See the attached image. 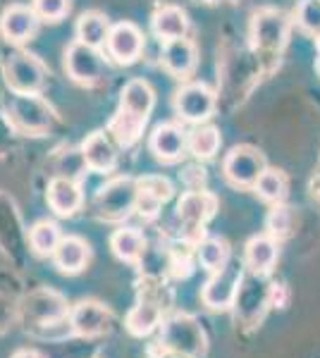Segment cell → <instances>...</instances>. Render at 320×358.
<instances>
[{
	"mask_svg": "<svg viewBox=\"0 0 320 358\" xmlns=\"http://www.w3.org/2000/svg\"><path fill=\"white\" fill-rule=\"evenodd\" d=\"M318 72H320V62H318Z\"/></svg>",
	"mask_w": 320,
	"mask_h": 358,
	"instance_id": "cell-41",
	"label": "cell"
},
{
	"mask_svg": "<svg viewBox=\"0 0 320 358\" xmlns=\"http://www.w3.org/2000/svg\"><path fill=\"white\" fill-rule=\"evenodd\" d=\"M5 120L17 134L43 136L57 122V115L46 98L39 94H15L5 106Z\"/></svg>",
	"mask_w": 320,
	"mask_h": 358,
	"instance_id": "cell-2",
	"label": "cell"
},
{
	"mask_svg": "<svg viewBox=\"0 0 320 358\" xmlns=\"http://www.w3.org/2000/svg\"><path fill=\"white\" fill-rule=\"evenodd\" d=\"M292 224H294L292 210H289L284 203L272 206L270 213H267V217H265V229L275 241L289 239V236H292Z\"/></svg>",
	"mask_w": 320,
	"mask_h": 358,
	"instance_id": "cell-30",
	"label": "cell"
},
{
	"mask_svg": "<svg viewBox=\"0 0 320 358\" xmlns=\"http://www.w3.org/2000/svg\"><path fill=\"white\" fill-rule=\"evenodd\" d=\"M81 189L77 187V182L69 177H55L48 184V206L53 208L55 215L69 217L81 208Z\"/></svg>",
	"mask_w": 320,
	"mask_h": 358,
	"instance_id": "cell-19",
	"label": "cell"
},
{
	"mask_svg": "<svg viewBox=\"0 0 320 358\" xmlns=\"http://www.w3.org/2000/svg\"><path fill=\"white\" fill-rule=\"evenodd\" d=\"M39 15L34 8L27 5H10L3 15H0V34L8 43L22 45L29 38H34V34L39 31Z\"/></svg>",
	"mask_w": 320,
	"mask_h": 358,
	"instance_id": "cell-15",
	"label": "cell"
},
{
	"mask_svg": "<svg viewBox=\"0 0 320 358\" xmlns=\"http://www.w3.org/2000/svg\"><path fill=\"white\" fill-rule=\"evenodd\" d=\"M106 50L118 65H134L144 53L141 29L137 24H132V22H120V24H115L108 34Z\"/></svg>",
	"mask_w": 320,
	"mask_h": 358,
	"instance_id": "cell-13",
	"label": "cell"
},
{
	"mask_svg": "<svg viewBox=\"0 0 320 358\" xmlns=\"http://www.w3.org/2000/svg\"><path fill=\"white\" fill-rule=\"evenodd\" d=\"M218 210V199L211 192H187L177 203V217L187 229V241H194L196 246L201 244L203 224H206Z\"/></svg>",
	"mask_w": 320,
	"mask_h": 358,
	"instance_id": "cell-6",
	"label": "cell"
},
{
	"mask_svg": "<svg viewBox=\"0 0 320 358\" xmlns=\"http://www.w3.org/2000/svg\"><path fill=\"white\" fill-rule=\"evenodd\" d=\"M15 358H41L36 351H20V354H15Z\"/></svg>",
	"mask_w": 320,
	"mask_h": 358,
	"instance_id": "cell-38",
	"label": "cell"
},
{
	"mask_svg": "<svg viewBox=\"0 0 320 358\" xmlns=\"http://www.w3.org/2000/svg\"><path fill=\"white\" fill-rule=\"evenodd\" d=\"M81 160L94 172H110L115 167L118 153H115L113 141L108 138V131H94L84 143H81Z\"/></svg>",
	"mask_w": 320,
	"mask_h": 358,
	"instance_id": "cell-20",
	"label": "cell"
},
{
	"mask_svg": "<svg viewBox=\"0 0 320 358\" xmlns=\"http://www.w3.org/2000/svg\"><path fill=\"white\" fill-rule=\"evenodd\" d=\"M235 308L237 320H242L246 327H256L263 320L265 310L270 308V301H267V285H260V275L244 277Z\"/></svg>",
	"mask_w": 320,
	"mask_h": 358,
	"instance_id": "cell-12",
	"label": "cell"
},
{
	"mask_svg": "<svg viewBox=\"0 0 320 358\" xmlns=\"http://www.w3.org/2000/svg\"><path fill=\"white\" fill-rule=\"evenodd\" d=\"M110 322H113V317H110L108 310L96 301H81L77 303V308L72 310V327L81 337L106 334L110 330Z\"/></svg>",
	"mask_w": 320,
	"mask_h": 358,
	"instance_id": "cell-18",
	"label": "cell"
},
{
	"mask_svg": "<svg viewBox=\"0 0 320 358\" xmlns=\"http://www.w3.org/2000/svg\"><path fill=\"white\" fill-rule=\"evenodd\" d=\"M318 62H320V36H318Z\"/></svg>",
	"mask_w": 320,
	"mask_h": 358,
	"instance_id": "cell-40",
	"label": "cell"
},
{
	"mask_svg": "<svg viewBox=\"0 0 320 358\" xmlns=\"http://www.w3.org/2000/svg\"><path fill=\"white\" fill-rule=\"evenodd\" d=\"M151 153L160 160V163H179L184 158V151L189 148V136L187 131L174 122L158 124L151 134Z\"/></svg>",
	"mask_w": 320,
	"mask_h": 358,
	"instance_id": "cell-14",
	"label": "cell"
},
{
	"mask_svg": "<svg viewBox=\"0 0 320 358\" xmlns=\"http://www.w3.org/2000/svg\"><path fill=\"white\" fill-rule=\"evenodd\" d=\"M296 27L308 36H320V0H301L294 15Z\"/></svg>",
	"mask_w": 320,
	"mask_h": 358,
	"instance_id": "cell-31",
	"label": "cell"
},
{
	"mask_svg": "<svg viewBox=\"0 0 320 358\" xmlns=\"http://www.w3.org/2000/svg\"><path fill=\"white\" fill-rule=\"evenodd\" d=\"M139 182L132 177H118L101 187L96 194V210L103 220H122L137 208Z\"/></svg>",
	"mask_w": 320,
	"mask_h": 358,
	"instance_id": "cell-5",
	"label": "cell"
},
{
	"mask_svg": "<svg viewBox=\"0 0 320 358\" xmlns=\"http://www.w3.org/2000/svg\"><path fill=\"white\" fill-rule=\"evenodd\" d=\"M110 22L108 17L103 13H84L77 20V41L91 45V48H103L108 41V34H110Z\"/></svg>",
	"mask_w": 320,
	"mask_h": 358,
	"instance_id": "cell-24",
	"label": "cell"
},
{
	"mask_svg": "<svg viewBox=\"0 0 320 358\" xmlns=\"http://www.w3.org/2000/svg\"><path fill=\"white\" fill-rule=\"evenodd\" d=\"M110 246H113L115 256L120 261H127V263H139L146 251V239L139 229L134 227H125V229H118L113 236H110Z\"/></svg>",
	"mask_w": 320,
	"mask_h": 358,
	"instance_id": "cell-25",
	"label": "cell"
},
{
	"mask_svg": "<svg viewBox=\"0 0 320 358\" xmlns=\"http://www.w3.org/2000/svg\"><path fill=\"white\" fill-rule=\"evenodd\" d=\"M3 79L13 94H41L48 82V67L27 50H10L3 57Z\"/></svg>",
	"mask_w": 320,
	"mask_h": 358,
	"instance_id": "cell-3",
	"label": "cell"
},
{
	"mask_svg": "<svg viewBox=\"0 0 320 358\" xmlns=\"http://www.w3.org/2000/svg\"><path fill=\"white\" fill-rule=\"evenodd\" d=\"M267 170L265 155L256 146H235L225 155L223 175L232 187L237 189H253L258 177Z\"/></svg>",
	"mask_w": 320,
	"mask_h": 358,
	"instance_id": "cell-4",
	"label": "cell"
},
{
	"mask_svg": "<svg viewBox=\"0 0 320 358\" xmlns=\"http://www.w3.org/2000/svg\"><path fill=\"white\" fill-rule=\"evenodd\" d=\"M253 189L265 203L277 206V203H284V199H287L289 179L282 170H277V167H267L263 175L258 177V182H256Z\"/></svg>",
	"mask_w": 320,
	"mask_h": 358,
	"instance_id": "cell-26",
	"label": "cell"
},
{
	"mask_svg": "<svg viewBox=\"0 0 320 358\" xmlns=\"http://www.w3.org/2000/svg\"><path fill=\"white\" fill-rule=\"evenodd\" d=\"M220 143H223V138H220L218 127H213V124L196 127L189 134V151L199 160L215 158V153L220 151Z\"/></svg>",
	"mask_w": 320,
	"mask_h": 358,
	"instance_id": "cell-27",
	"label": "cell"
},
{
	"mask_svg": "<svg viewBox=\"0 0 320 358\" xmlns=\"http://www.w3.org/2000/svg\"><path fill=\"white\" fill-rule=\"evenodd\" d=\"M244 280V268L239 263H227L223 270L211 275V280L203 285L201 299L211 310H227L235 308L237 294H239Z\"/></svg>",
	"mask_w": 320,
	"mask_h": 358,
	"instance_id": "cell-9",
	"label": "cell"
},
{
	"mask_svg": "<svg viewBox=\"0 0 320 358\" xmlns=\"http://www.w3.org/2000/svg\"><path fill=\"white\" fill-rule=\"evenodd\" d=\"M153 34L160 41H174V38H184L189 31V17L177 5H162L153 15Z\"/></svg>",
	"mask_w": 320,
	"mask_h": 358,
	"instance_id": "cell-21",
	"label": "cell"
},
{
	"mask_svg": "<svg viewBox=\"0 0 320 358\" xmlns=\"http://www.w3.org/2000/svg\"><path fill=\"white\" fill-rule=\"evenodd\" d=\"M55 263L57 268L62 270V273H79V270H84L86 261H89V246H86L84 239H79V236H65V239H60V244L55 248Z\"/></svg>",
	"mask_w": 320,
	"mask_h": 358,
	"instance_id": "cell-22",
	"label": "cell"
},
{
	"mask_svg": "<svg viewBox=\"0 0 320 358\" xmlns=\"http://www.w3.org/2000/svg\"><path fill=\"white\" fill-rule=\"evenodd\" d=\"M160 201L155 199L153 194H148V192H144V189H139V196H137V210L141 213L144 217H155L158 215V210H160Z\"/></svg>",
	"mask_w": 320,
	"mask_h": 358,
	"instance_id": "cell-34",
	"label": "cell"
},
{
	"mask_svg": "<svg viewBox=\"0 0 320 358\" xmlns=\"http://www.w3.org/2000/svg\"><path fill=\"white\" fill-rule=\"evenodd\" d=\"M65 69L72 82L81 86H96L106 79V60L98 53V48L81 43L74 38L65 50Z\"/></svg>",
	"mask_w": 320,
	"mask_h": 358,
	"instance_id": "cell-7",
	"label": "cell"
},
{
	"mask_svg": "<svg viewBox=\"0 0 320 358\" xmlns=\"http://www.w3.org/2000/svg\"><path fill=\"white\" fill-rule=\"evenodd\" d=\"M199 263L201 268H206L208 273H218L223 270L227 263H230V244L225 239H218V236H208L203 239L199 246Z\"/></svg>",
	"mask_w": 320,
	"mask_h": 358,
	"instance_id": "cell-28",
	"label": "cell"
},
{
	"mask_svg": "<svg viewBox=\"0 0 320 358\" xmlns=\"http://www.w3.org/2000/svg\"><path fill=\"white\" fill-rule=\"evenodd\" d=\"M313 196H316V199L320 201V179H316V182H313Z\"/></svg>",
	"mask_w": 320,
	"mask_h": 358,
	"instance_id": "cell-39",
	"label": "cell"
},
{
	"mask_svg": "<svg viewBox=\"0 0 320 358\" xmlns=\"http://www.w3.org/2000/svg\"><path fill=\"white\" fill-rule=\"evenodd\" d=\"M160 317H162V308L158 301H139L127 315V330H130L134 337H146L160 325Z\"/></svg>",
	"mask_w": 320,
	"mask_h": 358,
	"instance_id": "cell-23",
	"label": "cell"
},
{
	"mask_svg": "<svg viewBox=\"0 0 320 358\" xmlns=\"http://www.w3.org/2000/svg\"><path fill=\"white\" fill-rule=\"evenodd\" d=\"M160 344L165 349L196 358L206 351V334H203L201 325L191 315H174L162 325Z\"/></svg>",
	"mask_w": 320,
	"mask_h": 358,
	"instance_id": "cell-8",
	"label": "cell"
},
{
	"mask_svg": "<svg viewBox=\"0 0 320 358\" xmlns=\"http://www.w3.org/2000/svg\"><path fill=\"white\" fill-rule=\"evenodd\" d=\"M60 229H57L55 222H36L32 227V232H29V241H32V248L34 253H39V256H53L57 244H60Z\"/></svg>",
	"mask_w": 320,
	"mask_h": 358,
	"instance_id": "cell-29",
	"label": "cell"
},
{
	"mask_svg": "<svg viewBox=\"0 0 320 358\" xmlns=\"http://www.w3.org/2000/svg\"><path fill=\"white\" fill-rule=\"evenodd\" d=\"M184 184L189 187V192H201V187L206 184V170L203 167H189L184 172Z\"/></svg>",
	"mask_w": 320,
	"mask_h": 358,
	"instance_id": "cell-36",
	"label": "cell"
},
{
	"mask_svg": "<svg viewBox=\"0 0 320 358\" xmlns=\"http://www.w3.org/2000/svg\"><path fill=\"white\" fill-rule=\"evenodd\" d=\"M289 36V20L282 10H258L251 20V43L256 50H282Z\"/></svg>",
	"mask_w": 320,
	"mask_h": 358,
	"instance_id": "cell-10",
	"label": "cell"
},
{
	"mask_svg": "<svg viewBox=\"0 0 320 358\" xmlns=\"http://www.w3.org/2000/svg\"><path fill=\"white\" fill-rule=\"evenodd\" d=\"M39 20L46 22H60L69 13V0H34Z\"/></svg>",
	"mask_w": 320,
	"mask_h": 358,
	"instance_id": "cell-32",
	"label": "cell"
},
{
	"mask_svg": "<svg viewBox=\"0 0 320 358\" xmlns=\"http://www.w3.org/2000/svg\"><path fill=\"white\" fill-rule=\"evenodd\" d=\"M196 60H199V50L191 38H174V41H165L162 45V67L174 79H187L196 69Z\"/></svg>",
	"mask_w": 320,
	"mask_h": 358,
	"instance_id": "cell-16",
	"label": "cell"
},
{
	"mask_svg": "<svg viewBox=\"0 0 320 358\" xmlns=\"http://www.w3.org/2000/svg\"><path fill=\"white\" fill-rule=\"evenodd\" d=\"M155 106V94L146 79H132L125 84L120 94L118 113L113 115L108 124V134L122 148H130L139 141L144 127L148 122V115Z\"/></svg>",
	"mask_w": 320,
	"mask_h": 358,
	"instance_id": "cell-1",
	"label": "cell"
},
{
	"mask_svg": "<svg viewBox=\"0 0 320 358\" xmlns=\"http://www.w3.org/2000/svg\"><path fill=\"white\" fill-rule=\"evenodd\" d=\"M137 182H139V189H144V192L153 194L155 199L160 201V203H167V201L172 199V194H174V189H172L170 179H165V177H155V175H151V177L137 179Z\"/></svg>",
	"mask_w": 320,
	"mask_h": 358,
	"instance_id": "cell-33",
	"label": "cell"
},
{
	"mask_svg": "<svg viewBox=\"0 0 320 358\" xmlns=\"http://www.w3.org/2000/svg\"><path fill=\"white\" fill-rule=\"evenodd\" d=\"M174 110L184 122H203L215 110V94L201 82L184 84L174 94Z\"/></svg>",
	"mask_w": 320,
	"mask_h": 358,
	"instance_id": "cell-11",
	"label": "cell"
},
{
	"mask_svg": "<svg viewBox=\"0 0 320 358\" xmlns=\"http://www.w3.org/2000/svg\"><path fill=\"white\" fill-rule=\"evenodd\" d=\"M280 241H275L270 234H260L246 241L244 248V265L251 275H270L275 268L277 258H280Z\"/></svg>",
	"mask_w": 320,
	"mask_h": 358,
	"instance_id": "cell-17",
	"label": "cell"
},
{
	"mask_svg": "<svg viewBox=\"0 0 320 358\" xmlns=\"http://www.w3.org/2000/svg\"><path fill=\"white\" fill-rule=\"evenodd\" d=\"M160 358H194V356H187V354H179V351H172V349H165L162 351Z\"/></svg>",
	"mask_w": 320,
	"mask_h": 358,
	"instance_id": "cell-37",
	"label": "cell"
},
{
	"mask_svg": "<svg viewBox=\"0 0 320 358\" xmlns=\"http://www.w3.org/2000/svg\"><path fill=\"white\" fill-rule=\"evenodd\" d=\"M267 301H270V308H284L289 301V292L282 282H272L267 285Z\"/></svg>",
	"mask_w": 320,
	"mask_h": 358,
	"instance_id": "cell-35",
	"label": "cell"
}]
</instances>
